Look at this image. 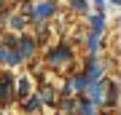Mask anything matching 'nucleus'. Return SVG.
<instances>
[{
  "mask_svg": "<svg viewBox=\"0 0 121 115\" xmlns=\"http://www.w3.org/2000/svg\"><path fill=\"white\" fill-rule=\"evenodd\" d=\"M51 11H54V5H51V3H40V5H35V13H32V19H35V21H40V19H46Z\"/></svg>",
  "mask_w": 121,
  "mask_h": 115,
  "instance_id": "1",
  "label": "nucleus"
},
{
  "mask_svg": "<svg viewBox=\"0 0 121 115\" xmlns=\"http://www.w3.org/2000/svg\"><path fill=\"white\" fill-rule=\"evenodd\" d=\"M73 8H78V11L83 8V11H86V3H83V0H73Z\"/></svg>",
  "mask_w": 121,
  "mask_h": 115,
  "instance_id": "6",
  "label": "nucleus"
},
{
  "mask_svg": "<svg viewBox=\"0 0 121 115\" xmlns=\"http://www.w3.org/2000/svg\"><path fill=\"white\" fill-rule=\"evenodd\" d=\"M67 59H70V51H67V48H56V51H54V56H51V64L67 62Z\"/></svg>",
  "mask_w": 121,
  "mask_h": 115,
  "instance_id": "2",
  "label": "nucleus"
},
{
  "mask_svg": "<svg viewBox=\"0 0 121 115\" xmlns=\"http://www.w3.org/2000/svg\"><path fill=\"white\" fill-rule=\"evenodd\" d=\"M30 54H32V40L24 38V40H22V56H30Z\"/></svg>",
  "mask_w": 121,
  "mask_h": 115,
  "instance_id": "4",
  "label": "nucleus"
},
{
  "mask_svg": "<svg viewBox=\"0 0 121 115\" xmlns=\"http://www.w3.org/2000/svg\"><path fill=\"white\" fill-rule=\"evenodd\" d=\"M0 59H3V48H0Z\"/></svg>",
  "mask_w": 121,
  "mask_h": 115,
  "instance_id": "7",
  "label": "nucleus"
},
{
  "mask_svg": "<svg viewBox=\"0 0 121 115\" xmlns=\"http://www.w3.org/2000/svg\"><path fill=\"white\" fill-rule=\"evenodd\" d=\"M91 24H94V30L99 32V30H102V24H105V16H94V21H91Z\"/></svg>",
  "mask_w": 121,
  "mask_h": 115,
  "instance_id": "5",
  "label": "nucleus"
},
{
  "mask_svg": "<svg viewBox=\"0 0 121 115\" xmlns=\"http://www.w3.org/2000/svg\"><path fill=\"white\" fill-rule=\"evenodd\" d=\"M11 96V78H3L0 80V99H8Z\"/></svg>",
  "mask_w": 121,
  "mask_h": 115,
  "instance_id": "3",
  "label": "nucleus"
}]
</instances>
